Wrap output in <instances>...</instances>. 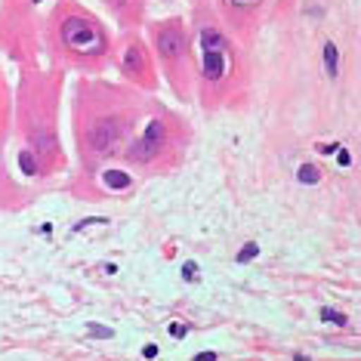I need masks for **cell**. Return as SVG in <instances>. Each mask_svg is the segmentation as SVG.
<instances>
[{"label": "cell", "instance_id": "obj_1", "mask_svg": "<svg viewBox=\"0 0 361 361\" xmlns=\"http://www.w3.org/2000/svg\"><path fill=\"white\" fill-rule=\"evenodd\" d=\"M149 96L102 75H78L71 84V145L84 176L118 161Z\"/></svg>", "mask_w": 361, "mask_h": 361}, {"label": "cell", "instance_id": "obj_2", "mask_svg": "<svg viewBox=\"0 0 361 361\" xmlns=\"http://www.w3.org/2000/svg\"><path fill=\"white\" fill-rule=\"evenodd\" d=\"M65 71L44 65H22L13 87V136L28 176L53 179L68 170L62 139Z\"/></svg>", "mask_w": 361, "mask_h": 361}, {"label": "cell", "instance_id": "obj_3", "mask_svg": "<svg viewBox=\"0 0 361 361\" xmlns=\"http://www.w3.org/2000/svg\"><path fill=\"white\" fill-rule=\"evenodd\" d=\"M188 31L195 50V105L204 114L235 111L250 102V53L223 25L213 0H188Z\"/></svg>", "mask_w": 361, "mask_h": 361}, {"label": "cell", "instance_id": "obj_4", "mask_svg": "<svg viewBox=\"0 0 361 361\" xmlns=\"http://www.w3.org/2000/svg\"><path fill=\"white\" fill-rule=\"evenodd\" d=\"M114 31L84 0H53L40 19V50L53 68L75 75H105L111 68Z\"/></svg>", "mask_w": 361, "mask_h": 361}, {"label": "cell", "instance_id": "obj_5", "mask_svg": "<svg viewBox=\"0 0 361 361\" xmlns=\"http://www.w3.org/2000/svg\"><path fill=\"white\" fill-rule=\"evenodd\" d=\"M195 145V127L183 111L170 109L158 96H149L145 111L133 127L127 145L118 154V167L130 170L133 176L154 179L170 176L185 164Z\"/></svg>", "mask_w": 361, "mask_h": 361}, {"label": "cell", "instance_id": "obj_6", "mask_svg": "<svg viewBox=\"0 0 361 361\" xmlns=\"http://www.w3.org/2000/svg\"><path fill=\"white\" fill-rule=\"evenodd\" d=\"M145 40H149L154 62H158L161 84L173 93L179 105L195 102V50L192 31L185 16H161L145 22Z\"/></svg>", "mask_w": 361, "mask_h": 361}, {"label": "cell", "instance_id": "obj_7", "mask_svg": "<svg viewBox=\"0 0 361 361\" xmlns=\"http://www.w3.org/2000/svg\"><path fill=\"white\" fill-rule=\"evenodd\" d=\"M111 68L118 71L121 84L133 87L145 96H158L164 87L161 75H158V62H154V53H152L142 31H121V35L114 37Z\"/></svg>", "mask_w": 361, "mask_h": 361}, {"label": "cell", "instance_id": "obj_8", "mask_svg": "<svg viewBox=\"0 0 361 361\" xmlns=\"http://www.w3.org/2000/svg\"><path fill=\"white\" fill-rule=\"evenodd\" d=\"M0 50L19 65H37L40 22L28 0H0Z\"/></svg>", "mask_w": 361, "mask_h": 361}, {"label": "cell", "instance_id": "obj_9", "mask_svg": "<svg viewBox=\"0 0 361 361\" xmlns=\"http://www.w3.org/2000/svg\"><path fill=\"white\" fill-rule=\"evenodd\" d=\"M275 4L278 0H213L223 25L232 31V37L247 53L253 50V44H257L262 25H266L269 16H272Z\"/></svg>", "mask_w": 361, "mask_h": 361}, {"label": "cell", "instance_id": "obj_10", "mask_svg": "<svg viewBox=\"0 0 361 361\" xmlns=\"http://www.w3.org/2000/svg\"><path fill=\"white\" fill-rule=\"evenodd\" d=\"M99 4L121 31H142V25L149 22L152 0H99Z\"/></svg>", "mask_w": 361, "mask_h": 361}, {"label": "cell", "instance_id": "obj_11", "mask_svg": "<svg viewBox=\"0 0 361 361\" xmlns=\"http://www.w3.org/2000/svg\"><path fill=\"white\" fill-rule=\"evenodd\" d=\"M13 136V84L10 75L0 65V149L6 145V139Z\"/></svg>", "mask_w": 361, "mask_h": 361}]
</instances>
